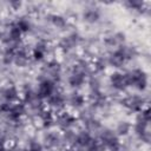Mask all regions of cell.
<instances>
[{"instance_id":"obj_3","label":"cell","mask_w":151,"mask_h":151,"mask_svg":"<svg viewBox=\"0 0 151 151\" xmlns=\"http://www.w3.org/2000/svg\"><path fill=\"white\" fill-rule=\"evenodd\" d=\"M87 105V97L80 91H72L70 94H66V109L78 113Z\"/></svg>"},{"instance_id":"obj_2","label":"cell","mask_w":151,"mask_h":151,"mask_svg":"<svg viewBox=\"0 0 151 151\" xmlns=\"http://www.w3.org/2000/svg\"><path fill=\"white\" fill-rule=\"evenodd\" d=\"M59 87V85L53 81L52 79L47 78V77H44V76H39V78L37 79V84L34 85V90H35V93L37 96L41 99V100H46L57 88Z\"/></svg>"},{"instance_id":"obj_11","label":"cell","mask_w":151,"mask_h":151,"mask_svg":"<svg viewBox=\"0 0 151 151\" xmlns=\"http://www.w3.org/2000/svg\"><path fill=\"white\" fill-rule=\"evenodd\" d=\"M0 151H13V149H7V147H5V146H4V147H1V149H0Z\"/></svg>"},{"instance_id":"obj_9","label":"cell","mask_w":151,"mask_h":151,"mask_svg":"<svg viewBox=\"0 0 151 151\" xmlns=\"http://www.w3.org/2000/svg\"><path fill=\"white\" fill-rule=\"evenodd\" d=\"M85 151H106L105 147L101 145V143L97 139V137H94V139L92 140V143L85 149Z\"/></svg>"},{"instance_id":"obj_1","label":"cell","mask_w":151,"mask_h":151,"mask_svg":"<svg viewBox=\"0 0 151 151\" xmlns=\"http://www.w3.org/2000/svg\"><path fill=\"white\" fill-rule=\"evenodd\" d=\"M109 86L114 94H125L129 90L125 72L122 70H114L109 74Z\"/></svg>"},{"instance_id":"obj_4","label":"cell","mask_w":151,"mask_h":151,"mask_svg":"<svg viewBox=\"0 0 151 151\" xmlns=\"http://www.w3.org/2000/svg\"><path fill=\"white\" fill-rule=\"evenodd\" d=\"M20 87H18L13 83H7L6 85L0 87V101L15 103L20 101Z\"/></svg>"},{"instance_id":"obj_7","label":"cell","mask_w":151,"mask_h":151,"mask_svg":"<svg viewBox=\"0 0 151 151\" xmlns=\"http://www.w3.org/2000/svg\"><path fill=\"white\" fill-rule=\"evenodd\" d=\"M113 131L116 132V134L122 139L125 138L127 136H130V133L132 132V123L129 120H120L117 123L116 127L113 129Z\"/></svg>"},{"instance_id":"obj_10","label":"cell","mask_w":151,"mask_h":151,"mask_svg":"<svg viewBox=\"0 0 151 151\" xmlns=\"http://www.w3.org/2000/svg\"><path fill=\"white\" fill-rule=\"evenodd\" d=\"M7 6H8L12 11H19V9L24 6V4L20 2V1H9V2H7Z\"/></svg>"},{"instance_id":"obj_8","label":"cell","mask_w":151,"mask_h":151,"mask_svg":"<svg viewBox=\"0 0 151 151\" xmlns=\"http://www.w3.org/2000/svg\"><path fill=\"white\" fill-rule=\"evenodd\" d=\"M24 150L25 151H45V147L40 139H38L34 136H31L26 139Z\"/></svg>"},{"instance_id":"obj_6","label":"cell","mask_w":151,"mask_h":151,"mask_svg":"<svg viewBox=\"0 0 151 151\" xmlns=\"http://www.w3.org/2000/svg\"><path fill=\"white\" fill-rule=\"evenodd\" d=\"M46 21L53 26L54 28L57 29H60V31H64L66 29V27L68 26L70 21H68V18L64 17L63 14H59V13H48L46 15Z\"/></svg>"},{"instance_id":"obj_5","label":"cell","mask_w":151,"mask_h":151,"mask_svg":"<svg viewBox=\"0 0 151 151\" xmlns=\"http://www.w3.org/2000/svg\"><path fill=\"white\" fill-rule=\"evenodd\" d=\"M101 11L100 8H98L96 5H90L87 7H85L81 12V19L84 22L88 24V25H94L98 24L101 20Z\"/></svg>"}]
</instances>
